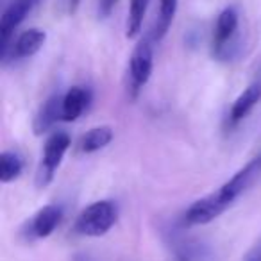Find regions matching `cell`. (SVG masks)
I'll return each mask as SVG.
<instances>
[{"mask_svg": "<svg viewBox=\"0 0 261 261\" xmlns=\"http://www.w3.org/2000/svg\"><path fill=\"white\" fill-rule=\"evenodd\" d=\"M261 177V154L242 167L229 181H225L217 192L195 200L186 210L185 220L190 225H206L218 218L232 206L257 179Z\"/></svg>", "mask_w": 261, "mask_h": 261, "instance_id": "obj_1", "label": "cell"}, {"mask_svg": "<svg viewBox=\"0 0 261 261\" xmlns=\"http://www.w3.org/2000/svg\"><path fill=\"white\" fill-rule=\"evenodd\" d=\"M116 218H118V207L113 200H97L81 211L73 231L81 236L98 238L116 224Z\"/></svg>", "mask_w": 261, "mask_h": 261, "instance_id": "obj_2", "label": "cell"}, {"mask_svg": "<svg viewBox=\"0 0 261 261\" xmlns=\"http://www.w3.org/2000/svg\"><path fill=\"white\" fill-rule=\"evenodd\" d=\"M150 38H143L138 41L133 54L129 58V66H127V93L130 98H136L140 91L143 90L152 75L154 68V50Z\"/></svg>", "mask_w": 261, "mask_h": 261, "instance_id": "obj_3", "label": "cell"}, {"mask_svg": "<svg viewBox=\"0 0 261 261\" xmlns=\"http://www.w3.org/2000/svg\"><path fill=\"white\" fill-rule=\"evenodd\" d=\"M70 145H72V140L65 130H56L48 136L47 142H45L43 156H41V163L36 174L38 188H45V186L50 185L58 168L61 167L63 158L68 152Z\"/></svg>", "mask_w": 261, "mask_h": 261, "instance_id": "obj_4", "label": "cell"}, {"mask_svg": "<svg viewBox=\"0 0 261 261\" xmlns=\"http://www.w3.org/2000/svg\"><path fill=\"white\" fill-rule=\"evenodd\" d=\"M38 0H11L0 18V58L8 52L11 41L15 40V31L20 23L36 8Z\"/></svg>", "mask_w": 261, "mask_h": 261, "instance_id": "obj_5", "label": "cell"}, {"mask_svg": "<svg viewBox=\"0 0 261 261\" xmlns=\"http://www.w3.org/2000/svg\"><path fill=\"white\" fill-rule=\"evenodd\" d=\"M238 23L240 18L234 8H225L218 15L217 23L213 27V40H211V50L215 58L225 59L229 56V43L234 40Z\"/></svg>", "mask_w": 261, "mask_h": 261, "instance_id": "obj_6", "label": "cell"}, {"mask_svg": "<svg viewBox=\"0 0 261 261\" xmlns=\"http://www.w3.org/2000/svg\"><path fill=\"white\" fill-rule=\"evenodd\" d=\"M63 218V210L56 204H48L43 206L41 210H38L33 215L25 227V236L27 240H43L48 238L52 232L56 231V227L59 225Z\"/></svg>", "mask_w": 261, "mask_h": 261, "instance_id": "obj_7", "label": "cell"}, {"mask_svg": "<svg viewBox=\"0 0 261 261\" xmlns=\"http://www.w3.org/2000/svg\"><path fill=\"white\" fill-rule=\"evenodd\" d=\"M47 41V33L41 29H27L15 38L9 45L8 52L2 56V63H8L9 59H27L41 50V47Z\"/></svg>", "mask_w": 261, "mask_h": 261, "instance_id": "obj_8", "label": "cell"}, {"mask_svg": "<svg viewBox=\"0 0 261 261\" xmlns=\"http://www.w3.org/2000/svg\"><path fill=\"white\" fill-rule=\"evenodd\" d=\"M259 102H261V81H254L232 102L231 109H229V123L231 125H238L240 122H243L252 113V109Z\"/></svg>", "mask_w": 261, "mask_h": 261, "instance_id": "obj_9", "label": "cell"}, {"mask_svg": "<svg viewBox=\"0 0 261 261\" xmlns=\"http://www.w3.org/2000/svg\"><path fill=\"white\" fill-rule=\"evenodd\" d=\"M91 102V91L86 86H72L61 102V120L63 122H75L84 109H88Z\"/></svg>", "mask_w": 261, "mask_h": 261, "instance_id": "obj_10", "label": "cell"}, {"mask_svg": "<svg viewBox=\"0 0 261 261\" xmlns=\"http://www.w3.org/2000/svg\"><path fill=\"white\" fill-rule=\"evenodd\" d=\"M61 102H63V95H52L50 98H47L43 102V106L40 108V111H38L33 123V129L36 135L48 133L61 120Z\"/></svg>", "mask_w": 261, "mask_h": 261, "instance_id": "obj_11", "label": "cell"}, {"mask_svg": "<svg viewBox=\"0 0 261 261\" xmlns=\"http://www.w3.org/2000/svg\"><path fill=\"white\" fill-rule=\"evenodd\" d=\"M113 138H115V133H113V129L109 125L93 127L79 140V150L83 154L98 152V150L106 149L113 142Z\"/></svg>", "mask_w": 261, "mask_h": 261, "instance_id": "obj_12", "label": "cell"}, {"mask_svg": "<svg viewBox=\"0 0 261 261\" xmlns=\"http://www.w3.org/2000/svg\"><path fill=\"white\" fill-rule=\"evenodd\" d=\"M177 6L179 0H160V11H158V18L152 29L154 41H161L167 36V33L172 27V22L175 18V13H177Z\"/></svg>", "mask_w": 261, "mask_h": 261, "instance_id": "obj_13", "label": "cell"}, {"mask_svg": "<svg viewBox=\"0 0 261 261\" xmlns=\"http://www.w3.org/2000/svg\"><path fill=\"white\" fill-rule=\"evenodd\" d=\"M23 172V158L16 150H4L0 154V181L8 185L18 179Z\"/></svg>", "mask_w": 261, "mask_h": 261, "instance_id": "obj_14", "label": "cell"}, {"mask_svg": "<svg viewBox=\"0 0 261 261\" xmlns=\"http://www.w3.org/2000/svg\"><path fill=\"white\" fill-rule=\"evenodd\" d=\"M150 0H130L129 2V13H127V23H125V36L129 40L136 38L142 33L143 18L147 15Z\"/></svg>", "mask_w": 261, "mask_h": 261, "instance_id": "obj_15", "label": "cell"}, {"mask_svg": "<svg viewBox=\"0 0 261 261\" xmlns=\"http://www.w3.org/2000/svg\"><path fill=\"white\" fill-rule=\"evenodd\" d=\"M116 4H118V0H98V16L100 18H108Z\"/></svg>", "mask_w": 261, "mask_h": 261, "instance_id": "obj_16", "label": "cell"}, {"mask_svg": "<svg viewBox=\"0 0 261 261\" xmlns=\"http://www.w3.org/2000/svg\"><path fill=\"white\" fill-rule=\"evenodd\" d=\"M245 261H261V249H259V250H256L254 254H250V256L247 257Z\"/></svg>", "mask_w": 261, "mask_h": 261, "instance_id": "obj_17", "label": "cell"}, {"mask_svg": "<svg viewBox=\"0 0 261 261\" xmlns=\"http://www.w3.org/2000/svg\"><path fill=\"white\" fill-rule=\"evenodd\" d=\"M68 4H70V13H73L77 6H79V0H68Z\"/></svg>", "mask_w": 261, "mask_h": 261, "instance_id": "obj_18", "label": "cell"}]
</instances>
